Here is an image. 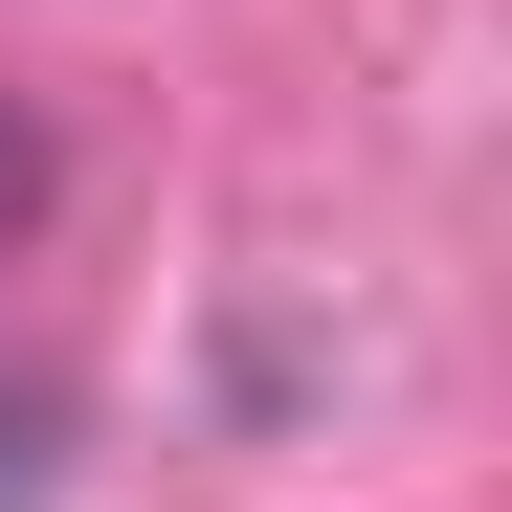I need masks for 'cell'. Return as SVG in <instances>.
I'll return each instance as SVG.
<instances>
[{
  "mask_svg": "<svg viewBox=\"0 0 512 512\" xmlns=\"http://www.w3.org/2000/svg\"><path fill=\"white\" fill-rule=\"evenodd\" d=\"M23 223H45V134L0 112V268H23Z\"/></svg>",
  "mask_w": 512,
  "mask_h": 512,
  "instance_id": "obj_1",
  "label": "cell"
}]
</instances>
